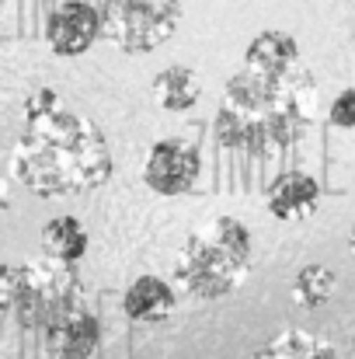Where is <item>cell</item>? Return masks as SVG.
<instances>
[{
    "label": "cell",
    "instance_id": "cell-1",
    "mask_svg": "<svg viewBox=\"0 0 355 359\" xmlns=\"http://www.w3.org/2000/svg\"><path fill=\"white\" fill-rule=\"evenodd\" d=\"M11 178L42 199L102 189L112 178L105 133L84 112H74L56 88H35L25 98V129L11 154Z\"/></svg>",
    "mask_w": 355,
    "mask_h": 359
},
{
    "label": "cell",
    "instance_id": "cell-2",
    "mask_svg": "<svg viewBox=\"0 0 355 359\" xmlns=\"http://www.w3.org/2000/svg\"><path fill=\"white\" fill-rule=\"evenodd\" d=\"M317 116L314 74L300 63L289 74L237 70L227 81L223 105L216 112V143L251 157H272L293 147Z\"/></svg>",
    "mask_w": 355,
    "mask_h": 359
},
{
    "label": "cell",
    "instance_id": "cell-3",
    "mask_svg": "<svg viewBox=\"0 0 355 359\" xmlns=\"http://www.w3.org/2000/svg\"><path fill=\"white\" fill-rule=\"evenodd\" d=\"M251 231L237 217H213L185 238L174 258V279L199 300L230 297L251 272Z\"/></svg>",
    "mask_w": 355,
    "mask_h": 359
},
{
    "label": "cell",
    "instance_id": "cell-4",
    "mask_svg": "<svg viewBox=\"0 0 355 359\" xmlns=\"http://www.w3.org/2000/svg\"><path fill=\"white\" fill-rule=\"evenodd\" d=\"M102 39L122 53H153L178 32L185 18V0H105Z\"/></svg>",
    "mask_w": 355,
    "mask_h": 359
},
{
    "label": "cell",
    "instance_id": "cell-5",
    "mask_svg": "<svg viewBox=\"0 0 355 359\" xmlns=\"http://www.w3.org/2000/svg\"><path fill=\"white\" fill-rule=\"evenodd\" d=\"M81 297H84V290H81L77 269L42 255V258L25 262V290H21L14 314H18L21 328L46 332L53 321H60L63 314L81 307Z\"/></svg>",
    "mask_w": 355,
    "mask_h": 359
},
{
    "label": "cell",
    "instance_id": "cell-6",
    "mask_svg": "<svg viewBox=\"0 0 355 359\" xmlns=\"http://www.w3.org/2000/svg\"><path fill=\"white\" fill-rule=\"evenodd\" d=\"M199 175H202V154L188 140L167 136V140H157L146 150L143 182L153 196H164V199L188 196L199 185Z\"/></svg>",
    "mask_w": 355,
    "mask_h": 359
},
{
    "label": "cell",
    "instance_id": "cell-7",
    "mask_svg": "<svg viewBox=\"0 0 355 359\" xmlns=\"http://www.w3.org/2000/svg\"><path fill=\"white\" fill-rule=\"evenodd\" d=\"M102 39V11L88 0H63L46 21V42L60 60L84 56Z\"/></svg>",
    "mask_w": 355,
    "mask_h": 359
},
{
    "label": "cell",
    "instance_id": "cell-8",
    "mask_svg": "<svg viewBox=\"0 0 355 359\" xmlns=\"http://www.w3.org/2000/svg\"><path fill=\"white\" fill-rule=\"evenodd\" d=\"M46 349L53 359H91L102 349V321L84 304L53 321L46 332Z\"/></svg>",
    "mask_w": 355,
    "mask_h": 359
},
{
    "label": "cell",
    "instance_id": "cell-9",
    "mask_svg": "<svg viewBox=\"0 0 355 359\" xmlns=\"http://www.w3.org/2000/svg\"><path fill=\"white\" fill-rule=\"evenodd\" d=\"M265 206L279 224H300L321 206V182L310 171H282L272 178Z\"/></svg>",
    "mask_w": 355,
    "mask_h": 359
},
{
    "label": "cell",
    "instance_id": "cell-10",
    "mask_svg": "<svg viewBox=\"0 0 355 359\" xmlns=\"http://www.w3.org/2000/svg\"><path fill=\"white\" fill-rule=\"evenodd\" d=\"M174 307H178V293L160 276H136L129 283V290L122 293L125 318L139 321V325H160L174 314Z\"/></svg>",
    "mask_w": 355,
    "mask_h": 359
},
{
    "label": "cell",
    "instance_id": "cell-11",
    "mask_svg": "<svg viewBox=\"0 0 355 359\" xmlns=\"http://www.w3.org/2000/svg\"><path fill=\"white\" fill-rule=\"evenodd\" d=\"M300 63H303L300 42L289 32H279V28L258 32L247 42V49H244V67L247 70H258V74H289Z\"/></svg>",
    "mask_w": 355,
    "mask_h": 359
},
{
    "label": "cell",
    "instance_id": "cell-12",
    "mask_svg": "<svg viewBox=\"0 0 355 359\" xmlns=\"http://www.w3.org/2000/svg\"><path fill=\"white\" fill-rule=\"evenodd\" d=\"M202 98V84H199V74L192 67H164L157 77H153V102L164 109V112H192Z\"/></svg>",
    "mask_w": 355,
    "mask_h": 359
},
{
    "label": "cell",
    "instance_id": "cell-13",
    "mask_svg": "<svg viewBox=\"0 0 355 359\" xmlns=\"http://www.w3.org/2000/svg\"><path fill=\"white\" fill-rule=\"evenodd\" d=\"M39 241H42V255L53 258V262H63V265H77L88 255V248H91L88 227L77 217H53V220H46Z\"/></svg>",
    "mask_w": 355,
    "mask_h": 359
},
{
    "label": "cell",
    "instance_id": "cell-14",
    "mask_svg": "<svg viewBox=\"0 0 355 359\" xmlns=\"http://www.w3.org/2000/svg\"><path fill=\"white\" fill-rule=\"evenodd\" d=\"M251 359H338V349L307 328H286L272 342H265Z\"/></svg>",
    "mask_w": 355,
    "mask_h": 359
},
{
    "label": "cell",
    "instance_id": "cell-15",
    "mask_svg": "<svg viewBox=\"0 0 355 359\" xmlns=\"http://www.w3.org/2000/svg\"><path fill=\"white\" fill-rule=\"evenodd\" d=\"M335 283H338L335 269H328V265H321V262H310V265H303V269L293 276L289 297H293L296 307H303V311H317L321 304L331 300Z\"/></svg>",
    "mask_w": 355,
    "mask_h": 359
},
{
    "label": "cell",
    "instance_id": "cell-16",
    "mask_svg": "<svg viewBox=\"0 0 355 359\" xmlns=\"http://www.w3.org/2000/svg\"><path fill=\"white\" fill-rule=\"evenodd\" d=\"M21 290H25V265H0V311L14 314Z\"/></svg>",
    "mask_w": 355,
    "mask_h": 359
},
{
    "label": "cell",
    "instance_id": "cell-17",
    "mask_svg": "<svg viewBox=\"0 0 355 359\" xmlns=\"http://www.w3.org/2000/svg\"><path fill=\"white\" fill-rule=\"evenodd\" d=\"M328 122L338 129H355V88H345L328 105Z\"/></svg>",
    "mask_w": 355,
    "mask_h": 359
},
{
    "label": "cell",
    "instance_id": "cell-18",
    "mask_svg": "<svg viewBox=\"0 0 355 359\" xmlns=\"http://www.w3.org/2000/svg\"><path fill=\"white\" fill-rule=\"evenodd\" d=\"M11 210V178L0 171V213H7Z\"/></svg>",
    "mask_w": 355,
    "mask_h": 359
},
{
    "label": "cell",
    "instance_id": "cell-19",
    "mask_svg": "<svg viewBox=\"0 0 355 359\" xmlns=\"http://www.w3.org/2000/svg\"><path fill=\"white\" fill-rule=\"evenodd\" d=\"M349 251H352V258H355V224H352V231H349Z\"/></svg>",
    "mask_w": 355,
    "mask_h": 359
},
{
    "label": "cell",
    "instance_id": "cell-20",
    "mask_svg": "<svg viewBox=\"0 0 355 359\" xmlns=\"http://www.w3.org/2000/svg\"><path fill=\"white\" fill-rule=\"evenodd\" d=\"M352 353H355V328H352Z\"/></svg>",
    "mask_w": 355,
    "mask_h": 359
},
{
    "label": "cell",
    "instance_id": "cell-21",
    "mask_svg": "<svg viewBox=\"0 0 355 359\" xmlns=\"http://www.w3.org/2000/svg\"><path fill=\"white\" fill-rule=\"evenodd\" d=\"M352 39H355V28H352Z\"/></svg>",
    "mask_w": 355,
    "mask_h": 359
},
{
    "label": "cell",
    "instance_id": "cell-22",
    "mask_svg": "<svg viewBox=\"0 0 355 359\" xmlns=\"http://www.w3.org/2000/svg\"><path fill=\"white\" fill-rule=\"evenodd\" d=\"M307 4H314V0H307Z\"/></svg>",
    "mask_w": 355,
    "mask_h": 359
},
{
    "label": "cell",
    "instance_id": "cell-23",
    "mask_svg": "<svg viewBox=\"0 0 355 359\" xmlns=\"http://www.w3.org/2000/svg\"><path fill=\"white\" fill-rule=\"evenodd\" d=\"M0 4H7V0H0Z\"/></svg>",
    "mask_w": 355,
    "mask_h": 359
}]
</instances>
